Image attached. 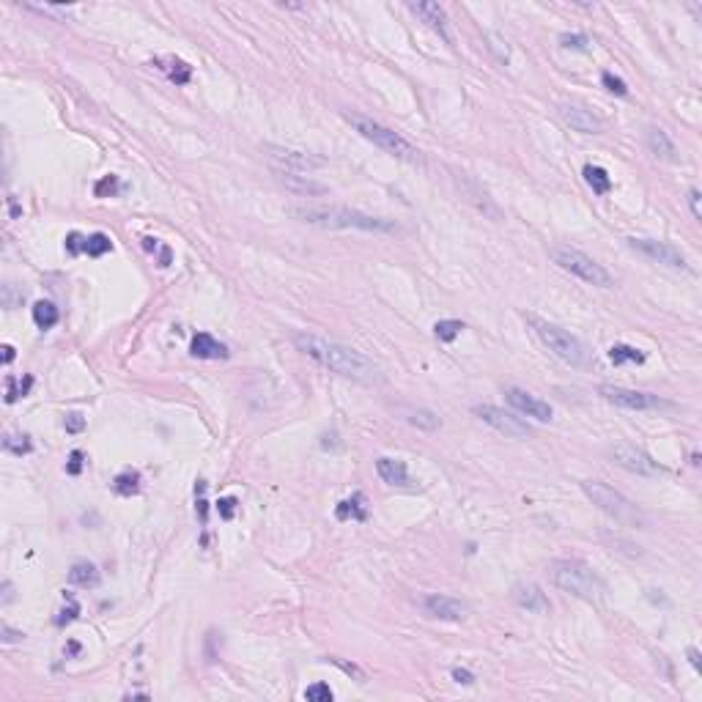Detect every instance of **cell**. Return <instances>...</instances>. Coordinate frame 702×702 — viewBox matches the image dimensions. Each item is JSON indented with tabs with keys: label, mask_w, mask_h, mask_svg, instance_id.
<instances>
[{
	"label": "cell",
	"mask_w": 702,
	"mask_h": 702,
	"mask_svg": "<svg viewBox=\"0 0 702 702\" xmlns=\"http://www.w3.org/2000/svg\"><path fill=\"white\" fill-rule=\"evenodd\" d=\"M294 343L302 354H308L310 359H316L319 365L335 371L338 376L343 379H351V382H362V384H376L382 382V371L373 359H368L365 354H359L357 349H349L343 343H335V340H324V338H316V335H308V332H296L294 335Z\"/></svg>",
	"instance_id": "cell-1"
},
{
	"label": "cell",
	"mask_w": 702,
	"mask_h": 702,
	"mask_svg": "<svg viewBox=\"0 0 702 702\" xmlns=\"http://www.w3.org/2000/svg\"><path fill=\"white\" fill-rule=\"evenodd\" d=\"M288 214L294 220L305 225H316V228H329V230H368V233H392L395 223L392 220H382L365 212H357L349 206H316V203H302V206H288Z\"/></svg>",
	"instance_id": "cell-2"
},
{
	"label": "cell",
	"mask_w": 702,
	"mask_h": 702,
	"mask_svg": "<svg viewBox=\"0 0 702 702\" xmlns=\"http://www.w3.org/2000/svg\"><path fill=\"white\" fill-rule=\"evenodd\" d=\"M549 574H551V581L554 587H560L563 593H571L581 601H590V604H601L607 598V584L604 579L596 574L587 563L581 560H571V557H563V560H554L549 565Z\"/></svg>",
	"instance_id": "cell-3"
},
{
	"label": "cell",
	"mask_w": 702,
	"mask_h": 702,
	"mask_svg": "<svg viewBox=\"0 0 702 702\" xmlns=\"http://www.w3.org/2000/svg\"><path fill=\"white\" fill-rule=\"evenodd\" d=\"M581 491H584V497L598 511L607 513L609 518H614L617 524H623V527H645L647 524L645 513L639 511L628 497H623L620 491H614L607 483H601V480H581Z\"/></svg>",
	"instance_id": "cell-4"
},
{
	"label": "cell",
	"mask_w": 702,
	"mask_h": 702,
	"mask_svg": "<svg viewBox=\"0 0 702 702\" xmlns=\"http://www.w3.org/2000/svg\"><path fill=\"white\" fill-rule=\"evenodd\" d=\"M530 321V326L535 329V335H538V340H541L546 349L551 351L557 359H563L565 365H574V368H581L584 362H587V349H584V343L571 335L568 329H563V326H557V324H551V321L546 319H538V316H527Z\"/></svg>",
	"instance_id": "cell-5"
},
{
	"label": "cell",
	"mask_w": 702,
	"mask_h": 702,
	"mask_svg": "<svg viewBox=\"0 0 702 702\" xmlns=\"http://www.w3.org/2000/svg\"><path fill=\"white\" fill-rule=\"evenodd\" d=\"M346 121H349L351 127L357 129L365 140H371L373 146H379V149L387 151V154H392V157H398V160H404V162L420 160V151H417L406 137H401L395 129L384 127V124L368 118V116H359V113H346Z\"/></svg>",
	"instance_id": "cell-6"
},
{
	"label": "cell",
	"mask_w": 702,
	"mask_h": 702,
	"mask_svg": "<svg viewBox=\"0 0 702 702\" xmlns=\"http://www.w3.org/2000/svg\"><path fill=\"white\" fill-rule=\"evenodd\" d=\"M549 256H551V261H554L560 269L571 272V275L579 277L581 283H590V286H598V288L614 286V280H612V275H609L607 269H604L596 258H590L587 253H581V250H576V247L554 245V247L549 250Z\"/></svg>",
	"instance_id": "cell-7"
},
{
	"label": "cell",
	"mask_w": 702,
	"mask_h": 702,
	"mask_svg": "<svg viewBox=\"0 0 702 702\" xmlns=\"http://www.w3.org/2000/svg\"><path fill=\"white\" fill-rule=\"evenodd\" d=\"M598 392L604 395V401L628 409V412H650V409H661L667 406V401H661L653 392H642V390H628V387H617V384H601Z\"/></svg>",
	"instance_id": "cell-8"
},
{
	"label": "cell",
	"mask_w": 702,
	"mask_h": 702,
	"mask_svg": "<svg viewBox=\"0 0 702 702\" xmlns=\"http://www.w3.org/2000/svg\"><path fill=\"white\" fill-rule=\"evenodd\" d=\"M609 458L617 464V467H623V469H628V472H634V475H659L661 472V464L659 461H653L642 447L637 445H628V442H617V445L609 447Z\"/></svg>",
	"instance_id": "cell-9"
},
{
	"label": "cell",
	"mask_w": 702,
	"mask_h": 702,
	"mask_svg": "<svg viewBox=\"0 0 702 702\" xmlns=\"http://www.w3.org/2000/svg\"><path fill=\"white\" fill-rule=\"evenodd\" d=\"M475 415H478L486 425H491L494 431H500V434H505V436H511V439H527V436H532V428H530L521 417H516L513 412H505V409H500V406L483 404V406H475Z\"/></svg>",
	"instance_id": "cell-10"
},
{
	"label": "cell",
	"mask_w": 702,
	"mask_h": 702,
	"mask_svg": "<svg viewBox=\"0 0 702 702\" xmlns=\"http://www.w3.org/2000/svg\"><path fill=\"white\" fill-rule=\"evenodd\" d=\"M628 247L642 253L653 263H661V266H670V269H680V272L689 269L686 256L675 245H667V242H659V239H628Z\"/></svg>",
	"instance_id": "cell-11"
},
{
	"label": "cell",
	"mask_w": 702,
	"mask_h": 702,
	"mask_svg": "<svg viewBox=\"0 0 702 702\" xmlns=\"http://www.w3.org/2000/svg\"><path fill=\"white\" fill-rule=\"evenodd\" d=\"M266 154L272 165L280 167V173H310L313 167H321L324 160L310 157L305 151H294V149H283V146H266Z\"/></svg>",
	"instance_id": "cell-12"
},
{
	"label": "cell",
	"mask_w": 702,
	"mask_h": 702,
	"mask_svg": "<svg viewBox=\"0 0 702 702\" xmlns=\"http://www.w3.org/2000/svg\"><path fill=\"white\" fill-rule=\"evenodd\" d=\"M505 398H508V404H511L518 415L532 417V420H538V422H549V420L554 417V409H551L546 401L535 398L532 392H527V390H521V387H508V390H505Z\"/></svg>",
	"instance_id": "cell-13"
},
{
	"label": "cell",
	"mask_w": 702,
	"mask_h": 702,
	"mask_svg": "<svg viewBox=\"0 0 702 702\" xmlns=\"http://www.w3.org/2000/svg\"><path fill=\"white\" fill-rule=\"evenodd\" d=\"M422 612L428 617H436V620H450V623H458L469 614V607L453 596H442V593H431L422 598Z\"/></svg>",
	"instance_id": "cell-14"
},
{
	"label": "cell",
	"mask_w": 702,
	"mask_h": 702,
	"mask_svg": "<svg viewBox=\"0 0 702 702\" xmlns=\"http://www.w3.org/2000/svg\"><path fill=\"white\" fill-rule=\"evenodd\" d=\"M409 11L417 14L431 31H436L445 41H450V31H447V14L445 8L439 6V3H431V0H420V3H409Z\"/></svg>",
	"instance_id": "cell-15"
},
{
	"label": "cell",
	"mask_w": 702,
	"mask_h": 702,
	"mask_svg": "<svg viewBox=\"0 0 702 702\" xmlns=\"http://www.w3.org/2000/svg\"><path fill=\"white\" fill-rule=\"evenodd\" d=\"M513 601L521 609H527V612H535V614H546L551 609L546 593H543L538 584H532V581H518L513 587Z\"/></svg>",
	"instance_id": "cell-16"
},
{
	"label": "cell",
	"mask_w": 702,
	"mask_h": 702,
	"mask_svg": "<svg viewBox=\"0 0 702 702\" xmlns=\"http://www.w3.org/2000/svg\"><path fill=\"white\" fill-rule=\"evenodd\" d=\"M190 354L192 357H198V359H228V357H230L228 346L220 343L217 338H212L209 332H198V335L192 338Z\"/></svg>",
	"instance_id": "cell-17"
},
{
	"label": "cell",
	"mask_w": 702,
	"mask_h": 702,
	"mask_svg": "<svg viewBox=\"0 0 702 702\" xmlns=\"http://www.w3.org/2000/svg\"><path fill=\"white\" fill-rule=\"evenodd\" d=\"M560 116L565 118V124H571V129L581 132V135H598V132H601V121H598L590 110H581V107H576V104L560 107Z\"/></svg>",
	"instance_id": "cell-18"
},
{
	"label": "cell",
	"mask_w": 702,
	"mask_h": 702,
	"mask_svg": "<svg viewBox=\"0 0 702 702\" xmlns=\"http://www.w3.org/2000/svg\"><path fill=\"white\" fill-rule=\"evenodd\" d=\"M376 472H379V478H382L384 483H390V486H401V488H409V486H412V478H409V472H406V464L398 461V458H379V461H376Z\"/></svg>",
	"instance_id": "cell-19"
},
{
	"label": "cell",
	"mask_w": 702,
	"mask_h": 702,
	"mask_svg": "<svg viewBox=\"0 0 702 702\" xmlns=\"http://www.w3.org/2000/svg\"><path fill=\"white\" fill-rule=\"evenodd\" d=\"M647 146H650V151L656 154V157H661V160L667 162H675L677 160V149H675V143L670 140V135L664 132V129H647Z\"/></svg>",
	"instance_id": "cell-20"
},
{
	"label": "cell",
	"mask_w": 702,
	"mask_h": 702,
	"mask_svg": "<svg viewBox=\"0 0 702 702\" xmlns=\"http://www.w3.org/2000/svg\"><path fill=\"white\" fill-rule=\"evenodd\" d=\"M69 581L74 584V587H99V581H102V574H99V568H96L94 563H88V560H80V563H74L71 565V571H69Z\"/></svg>",
	"instance_id": "cell-21"
},
{
	"label": "cell",
	"mask_w": 702,
	"mask_h": 702,
	"mask_svg": "<svg viewBox=\"0 0 702 702\" xmlns=\"http://www.w3.org/2000/svg\"><path fill=\"white\" fill-rule=\"evenodd\" d=\"M581 176H584V181L590 184V190L596 192V195H607L612 190V179H609V173L601 165H584Z\"/></svg>",
	"instance_id": "cell-22"
},
{
	"label": "cell",
	"mask_w": 702,
	"mask_h": 702,
	"mask_svg": "<svg viewBox=\"0 0 702 702\" xmlns=\"http://www.w3.org/2000/svg\"><path fill=\"white\" fill-rule=\"evenodd\" d=\"M280 181L286 184L288 190L299 192V195H324L326 192L324 184H316L308 176H296V173H280Z\"/></svg>",
	"instance_id": "cell-23"
},
{
	"label": "cell",
	"mask_w": 702,
	"mask_h": 702,
	"mask_svg": "<svg viewBox=\"0 0 702 702\" xmlns=\"http://www.w3.org/2000/svg\"><path fill=\"white\" fill-rule=\"evenodd\" d=\"M338 518L346 521V518H354V521H365L368 518V508H365V497L362 494H354L351 500H343L338 505Z\"/></svg>",
	"instance_id": "cell-24"
},
{
	"label": "cell",
	"mask_w": 702,
	"mask_h": 702,
	"mask_svg": "<svg viewBox=\"0 0 702 702\" xmlns=\"http://www.w3.org/2000/svg\"><path fill=\"white\" fill-rule=\"evenodd\" d=\"M33 324H36L39 329H53V326L58 324V308H55L53 302H47V299L36 302V305H33Z\"/></svg>",
	"instance_id": "cell-25"
},
{
	"label": "cell",
	"mask_w": 702,
	"mask_h": 702,
	"mask_svg": "<svg viewBox=\"0 0 702 702\" xmlns=\"http://www.w3.org/2000/svg\"><path fill=\"white\" fill-rule=\"evenodd\" d=\"M113 488H116V494H121V497L137 494V491H140V472H137V469H124V472H118L116 480H113Z\"/></svg>",
	"instance_id": "cell-26"
},
{
	"label": "cell",
	"mask_w": 702,
	"mask_h": 702,
	"mask_svg": "<svg viewBox=\"0 0 702 702\" xmlns=\"http://www.w3.org/2000/svg\"><path fill=\"white\" fill-rule=\"evenodd\" d=\"M609 359H612L614 365H623V362H637V365H642V362H645V351H639L637 346H628V343H614V346L609 349Z\"/></svg>",
	"instance_id": "cell-27"
},
{
	"label": "cell",
	"mask_w": 702,
	"mask_h": 702,
	"mask_svg": "<svg viewBox=\"0 0 702 702\" xmlns=\"http://www.w3.org/2000/svg\"><path fill=\"white\" fill-rule=\"evenodd\" d=\"M165 64H167V66H160V69H165V74H167V77H170V80H173L176 85H187V83H190L192 69L184 64L181 58H167Z\"/></svg>",
	"instance_id": "cell-28"
},
{
	"label": "cell",
	"mask_w": 702,
	"mask_h": 702,
	"mask_svg": "<svg viewBox=\"0 0 702 702\" xmlns=\"http://www.w3.org/2000/svg\"><path fill=\"white\" fill-rule=\"evenodd\" d=\"M461 329H464V321H458V319H442L434 324V335H436L442 343H453V340L461 335Z\"/></svg>",
	"instance_id": "cell-29"
},
{
	"label": "cell",
	"mask_w": 702,
	"mask_h": 702,
	"mask_svg": "<svg viewBox=\"0 0 702 702\" xmlns=\"http://www.w3.org/2000/svg\"><path fill=\"white\" fill-rule=\"evenodd\" d=\"M409 422L417 425V428H422V431H436L439 425H442V420L434 415V412H428V409H417L409 415Z\"/></svg>",
	"instance_id": "cell-30"
},
{
	"label": "cell",
	"mask_w": 702,
	"mask_h": 702,
	"mask_svg": "<svg viewBox=\"0 0 702 702\" xmlns=\"http://www.w3.org/2000/svg\"><path fill=\"white\" fill-rule=\"evenodd\" d=\"M110 250H113V242H110V236H104V233H91V236H88L85 253H88L91 258L104 256V253H110Z\"/></svg>",
	"instance_id": "cell-31"
},
{
	"label": "cell",
	"mask_w": 702,
	"mask_h": 702,
	"mask_svg": "<svg viewBox=\"0 0 702 702\" xmlns=\"http://www.w3.org/2000/svg\"><path fill=\"white\" fill-rule=\"evenodd\" d=\"M3 447L8 450V453H14V455H25V453H31L33 445L28 436H17V434H8L6 439H3Z\"/></svg>",
	"instance_id": "cell-32"
},
{
	"label": "cell",
	"mask_w": 702,
	"mask_h": 702,
	"mask_svg": "<svg viewBox=\"0 0 702 702\" xmlns=\"http://www.w3.org/2000/svg\"><path fill=\"white\" fill-rule=\"evenodd\" d=\"M305 700L310 702H332L335 700V691L326 686V683H313L305 689Z\"/></svg>",
	"instance_id": "cell-33"
},
{
	"label": "cell",
	"mask_w": 702,
	"mask_h": 702,
	"mask_svg": "<svg viewBox=\"0 0 702 702\" xmlns=\"http://www.w3.org/2000/svg\"><path fill=\"white\" fill-rule=\"evenodd\" d=\"M601 83H604V88H607L609 94H617V96L628 94L626 80H623V77H617V74H612V71H604V74H601Z\"/></svg>",
	"instance_id": "cell-34"
},
{
	"label": "cell",
	"mask_w": 702,
	"mask_h": 702,
	"mask_svg": "<svg viewBox=\"0 0 702 702\" xmlns=\"http://www.w3.org/2000/svg\"><path fill=\"white\" fill-rule=\"evenodd\" d=\"M31 384H33V379L31 376H25V382H20L17 384V379H8V392H6V401L8 404H14L20 395H25L28 390H31Z\"/></svg>",
	"instance_id": "cell-35"
},
{
	"label": "cell",
	"mask_w": 702,
	"mask_h": 702,
	"mask_svg": "<svg viewBox=\"0 0 702 702\" xmlns=\"http://www.w3.org/2000/svg\"><path fill=\"white\" fill-rule=\"evenodd\" d=\"M85 245H88V236H83V233H77V230H71V233L66 236V250H69L71 256L85 253Z\"/></svg>",
	"instance_id": "cell-36"
},
{
	"label": "cell",
	"mask_w": 702,
	"mask_h": 702,
	"mask_svg": "<svg viewBox=\"0 0 702 702\" xmlns=\"http://www.w3.org/2000/svg\"><path fill=\"white\" fill-rule=\"evenodd\" d=\"M118 192V179L116 176H104L102 181H96L94 195L96 198H107V195H116Z\"/></svg>",
	"instance_id": "cell-37"
},
{
	"label": "cell",
	"mask_w": 702,
	"mask_h": 702,
	"mask_svg": "<svg viewBox=\"0 0 702 702\" xmlns=\"http://www.w3.org/2000/svg\"><path fill=\"white\" fill-rule=\"evenodd\" d=\"M560 44L568 47V50H571V47H574V50H584V47L590 44V39L581 36V33H563V36H560Z\"/></svg>",
	"instance_id": "cell-38"
},
{
	"label": "cell",
	"mask_w": 702,
	"mask_h": 702,
	"mask_svg": "<svg viewBox=\"0 0 702 702\" xmlns=\"http://www.w3.org/2000/svg\"><path fill=\"white\" fill-rule=\"evenodd\" d=\"M236 508H239V500H236V497H223V500L217 502V511H220V516H223L225 521H230V518H233Z\"/></svg>",
	"instance_id": "cell-39"
},
{
	"label": "cell",
	"mask_w": 702,
	"mask_h": 702,
	"mask_svg": "<svg viewBox=\"0 0 702 702\" xmlns=\"http://www.w3.org/2000/svg\"><path fill=\"white\" fill-rule=\"evenodd\" d=\"M64 425H66V431H69V434H80V431L85 428V417L80 415V412H69L66 420H64Z\"/></svg>",
	"instance_id": "cell-40"
},
{
	"label": "cell",
	"mask_w": 702,
	"mask_h": 702,
	"mask_svg": "<svg viewBox=\"0 0 702 702\" xmlns=\"http://www.w3.org/2000/svg\"><path fill=\"white\" fill-rule=\"evenodd\" d=\"M0 639H3L6 645H14V642H22L25 634H22V631H17V628H11L8 623H3V626H0Z\"/></svg>",
	"instance_id": "cell-41"
},
{
	"label": "cell",
	"mask_w": 702,
	"mask_h": 702,
	"mask_svg": "<svg viewBox=\"0 0 702 702\" xmlns=\"http://www.w3.org/2000/svg\"><path fill=\"white\" fill-rule=\"evenodd\" d=\"M83 458H85V455H83L80 450H74V453L69 455V464H66V472H69V475H80V472H83Z\"/></svg>",
	"instance_id": "cell-42"
},
{
	"label": "cell",
	"mask_w": 702,
	"mask_h": 702,
	"mask_svg": "<svg viewBox=\"0 0 702 702\" xmlns=\"http://www.w3.org/2000/svg\"><path fill=\"white\" fill-rule=\"evenodd\" d=\"M453 680H455V683H461V686H472V683H475V675H472L469 670L455 667V670H453Z\"/></svg>",
	"instance_id": "cell-43"
},
{
	"label": "cell",
	"mask_w": 702,
	"mask_h": 702,
	"mask_svg": "<svg viewBox=\"0 0 702 702\" xmlns=\"http://www.w3.org/2000/svg\"><path fill=\"white\" fill-rule=\"evenodd\" d=\"M77 614H80V607H77V604L71 601V604H69V609H64V612H61V617H58L55 623H58V626H66V623L77 620Z\"/></svg>",
	"instance_id": "cell-44"
},
{
	"label": "cell",
	"mask_w": 702,
	"mask_h": 702,
	"mask_svg": "<svg viewBox=\"0 0 702 702\" xmlns=\"http://www.w3.org/2000/svg\"><path fill=\"white\" fill-rule=\"evenodd\" d=\"M689 206H691V214H694V220H702V209H700V190H689Z\"/></svg>",
	"instance_id": "cell-45"
},
{
	"label": "cell",
	"mask_w": 702,
	"mask_h": 702,
	"mask_svg": "<svg viewBox=\"0 0 702 702\" xmlns=\"http://www.w3.org/2000/svg\"><path fill=\"white\" fill-rule=\"evenodd\" d=\"M686 656H689V664H691V667H694V670L700 672V670H702L700 650H697V647H689V650H686Z\"/></svg>",
	"instance_id": "cell-46"
},
{
	"label": "cell",
	"mask_w": 702,
	"mask_h": 702,
	"mask_svg": "<svg viewBox=\"0 0 702 702\" xmlns=\"http://www.w3.org/2000/svg\"><path fill=\"white\" fill-rule=\"evenodd\" d=\"M0 351H3V365L14 362V346H11V343H6V346H3Z\"/></svg>",
	"instance_id": "cell-47"
},
{
	"label": "cell",
	"mask_w": 702,
	"mask_h": 702,
	"mask_svg": "<svg viewBox=\"0 0 702 702\" xmlns=\"http://www.w3.org/2000/svg\"><path fill=\"white\" fill-rule=\"evenodd\" d=\"M14 598V590H11V581H3V604H11Z\"/></svg>",
	"instance_id": "cell-48"
},
{
	"label": "cell",
	"mask_w": 702,
	"mask_h": 702,
	"mask_svg": "<svg viewBox=\"0 0 702 702\" xmlns=\"http://www.w3.org/2000/svg\"><path fill=\"white\" fill-rule=\"evenodd\" d=\"M170 263V247H162L160 250V266H167Z\"/></svg>",
	"instance_id": "cell-49"
},
{
	"label": "cell",
	"mask_w": 702,
	"mask_h": 702,
	"mask_svg": "<svg viewBox=\"0 0 702 702\" xmlns=\"http://www.w3.org/2000/svg\"><path fill=\"white\" fill-rule=\"evenodd\" d=\"M143 247H146V250H157L160 245H157V239H151V236H149V239H143Z\"/></svg>",
	"instance_id": "cell-50"
}]
</instances>
